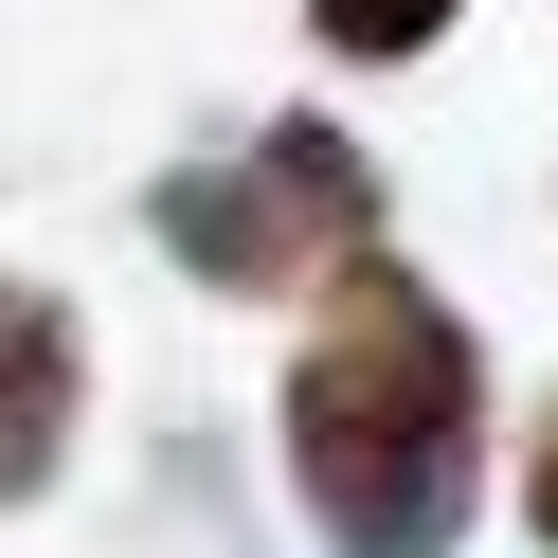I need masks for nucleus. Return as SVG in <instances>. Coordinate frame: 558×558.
<instances>
[{"mask_svg": "<svg viewBox=\"0 0 558 558\" xmlns=\"http://www.w3.org/2000/svg\"><path fill=\"white\" fill-rule=\"evenodd\" d=\"M270 450H289V505L325 522V558H450L486 505V342L433 270L361 253L306 289L289 397H270Z\"/></svg>", "mask_w": 558, "mask_h": 558, "instance_id": "obj_1", "label": "nucleus"}, {"mask_svg": "<svg viewBox=\"0 0 558 558\" xmlns=\"http://www.w3.org/2000/svg\"><path fill=\"white\" fill-rule=\"evenodd\" d=\"M145 234H162V270H198V289L289 306V289H325V270L378 253V162H361V126L270 109L253 145L162 162V181H145Z\"/></svg>", "mask_w": 558, "mask_h": 558, "instance_id": "obj_2", "label": "nucleus"}, {"mask_svg": "<svg viewBox=\"0 0 558 558\" xmlns=\"http://www.w3.org/2000/svg\"><path fill=\"white\" fill-rule=\"evenodd\" d=\"M73 414H90V325L0 270V505H37L73 469Z\"/></svg>", "mask_w": 558, "mask_h": 558, "instance_id": "obj_3", "label": "nucleus"}, {"mask_svg": "<svg viewBox=\"0 0 558 558\" xmlns=\"http://www.w3.org/2000/svg\"><path fill=\"white\" fill-rule=\"evenodd\" d=\"M450 19H469V0H306V37H325L342 73H414Z\"/></svg>", "mask_w": 558, "mask_h": 558, "instance_id": "obj_4", "label": "nucleus"}, {"mask_svg": "<svg viewBox=\"0 0 558 558\" xmlns=\"http://www.w3.org/2000/svg\"><path fill=\"white\" fill-rule=\"evenodd\" d=\"M522 522H541V558H558V414L522 433Z\"/></svg>", "mask_w": 558, "mask_h": 558, "instance_id": "obj_5", "label": "nucleus"}]
</instances>
